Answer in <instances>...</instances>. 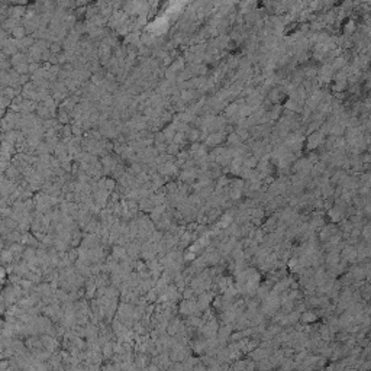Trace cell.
<instances>
[{"label":"cell","instance_id":"1","mask_svg":"<svg viewBox=\"0 0 371 371\" xmlns=\"http://www.w3.org/2000/svg\"><path fill=\"white\" fill-rule=\"evenodd\" d=\"M322 135L320 133H315V135H312L310 136V139H309V148H316L319 143L322 142Z\"/></svg>","mask_w":371,"mask_h":371},{"label":"cell","instance_id":"2","mask_svg":"<svg viewBox=\"0 0 371 371\" xmlns=\"http://www.w3.org/2000/svg\"><path fill=\"white\" fill-rule=\"evenodd\" d=\"M189 138H190L191 141H196V139L199 138V132H197L196 129H191L190 132H189Z\"/></svg>","mask_w":371,"mask_h":371}]
</instances>
